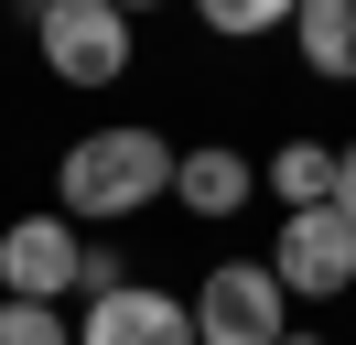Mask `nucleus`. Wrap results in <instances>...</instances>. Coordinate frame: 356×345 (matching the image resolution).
I'll use <instances>...</instances> for the list:
<instances>
[{"label": "nucleus", "instance_id": "12", "mask_svg": "<svg viewBox=\"0 0 356 345\" xmlns=\"http://www.w3.org/2000/svg\"><path fill=\"white\" fill-rule=\"evenodd\" d=\"M334 216L356 227V151H334Z\"/></svg>", "mask_w": 356, "mask_h": 345}, {"label": "nucleus", "instance_id": "15", "mask_svg": "<svg viewBox=\"0 0 356 345\" xmlns=\"http://www.w3.org/2000/svg\"><path fill=\"white\" fill-rule=\"evenodd\" d=\"M33 11H44V0H33Z\"/></svg>", "mask_w": 356, "mask_h": 345}, {"label": "nucleus", "instance_id": "2", "mask_svg": "<svg viewBox=\"0 0 356 345\" xmlns=\"http://www.w3.org/2000/svg\"><path fill=\"white\" fill-rule=\"evenodd\" d=\"M195 345H291V291L270 259H227L195 291Z\"/></svg>", "mask_w": 356, "mask_h": 345}, {"label": "nucleus", "instance_id": "7", "mask_svg": "<svg viewBox=\"0 0 356 345\" xmlns=\"http://www.w3.org/2000/svg\"><path fill=\"white\" fill-rule=\"evenodd\" d=\"M248 184H259V162H238L227 141L184 151V172H173V194H184L195 216H238V205H248Z\"/></svg>", "mask_w": 356, "mask_h": 345}, {"label": "nucleus", "instance_id": "5", "mask_svg": "<svg viewBox=\"0 0 356 345\" xmlns=\"http://www.w3.org/2000/svg\"><path fill=\"white\" fill-rule=\"evenodd\" d=\"M76 345H195V302L152 291V280H119V291H97V302H87Z\"/></svg>", "mask_w": 356, "mask_h": 345}, {"label": "nucleus", "instance_id": "8", "mask_svg": "<svg viewBox=\"0 0 356 345\" xmlns=\"http://www.w3.org/2000/svg\"><path fill=\"white\" fill-rule=\"evenodd\" d=\"M291 43H302V65L324 86H346L356 76V0H302L291 11Z\"/></svg>", "mask_w": 356, "mask_h": 345}, {"label": "nucleus", "instance_id": "10", "mask_svg": "<svg viewBox=\"0 0 356 345\" xmlns=\"http://www.w3.org/2000/svg\"><path fill=\"white\" fill-rule=\"evenodd\" d=\"M195 11H205V33H238L248 43V33H281L302 0H195Z\"/></svg>", "mask_w": 356, "mask_h": 345}, {"label": "nucleus", "instance_id": "6", "mask_svg": "<svg viewBox=\"0 0 356 345\" xmlns=\"http://www.w3.org/2000/svg\"><path fill=\"white\" fill-rule=\"evenodd\" d=\"M0 280H11V302H54L65 280H87L76 227H65V216H22V227H0Z\"/></svg>", "mask_w": 356, "mask_h": 345}, {"label": "nucleus", "instance_id": "4", "mask_svg": "<svg viewBox=\"0 0 356 345\" xmlns=\"http://www.w3.org/2000/svg\"><path fill=\"white\" fill-rule=\"evenodd\" d=\"M270 270H281V291H302V302H334L356 280V227L334 205H302V216H281V248H270Z\"/></svg>", "mask_w": 356, "mask_h": 345}, {"label": "nucleus", "instance_id": "14", "mask_svg": "<svg viewBox=\"0 0 356 345\" xmlns=\"http://www.w3.org/2000/svg\"><path fill=\"white\" fill-rule=\"evenodd\" d=\"M291 345H324V335H291Z\"/></svg>", "mask_w": 356, "mask_h": 345}, {"label": "nucleus", "instance_id": "9", "mask_svg": "<svg viewBox=\"0 0 356 345\" xmlns=\"http://www.w3.org/2000/svg\"><path fill=\"white\" fill-rule=\"evenodd\" d=\"M259 184L281 194V216H302V205H334V151H324V141H281V162H270Z\"/></svg>", "mask_w": 356, "mask_h": 345}, {"label": "nucleus", "instance_id": "3", "mask_svg": "<svg viewBox=\"0 0 356 345\" xmlns=\"http://www.w3.org/2000/svg\"><path fill=\"white\" fill-rule=\"evenodd\" d=\"M33 43L65 86H119L130 76V11L119 0H44L33 11Z\"/></svg>", "mask_w": 356, "mask_h": 345}, {"label": "nucleus", "instance_id": "1", "mask_svg": "<svg viewBox=\"0 0 356 345\" xmlns=\"http://www.w3.org/2000/svg\"><path fill=\"white\" fill-rule=\"evenodd\" d=\"M184 151L162 141V129H87V141L65 151V216H140L152 194H173Z\"/></svg>", "mask_w": 356, "mask_h": 345}, {"label": "nucleus", "instance_id": "11", "mask_svg": "<svg viewBox=\"0 0 356 345\" xmlns=\"http://www.w3.org/2000/svg\"><path fill=\"white\" fill-rule=\"evenodd\" d=\"M0 345H76V323L54 302H0Z\"/></svg>", "mask_w": 356, "mask_h": 345}, {"label": "nucleus", "instance_id": "13", "mask_svg": "<svg viewBox=\"0 0 356 345\" xmlns=\"http://www.w3.org/2000/svg\"><path fill=\"white\" fill-rule=\"evenodd\" d=\"M119 11H152V0H119Z\"/></svg>", "mask_w": 356, "mask_h": 345}]
</instances>
